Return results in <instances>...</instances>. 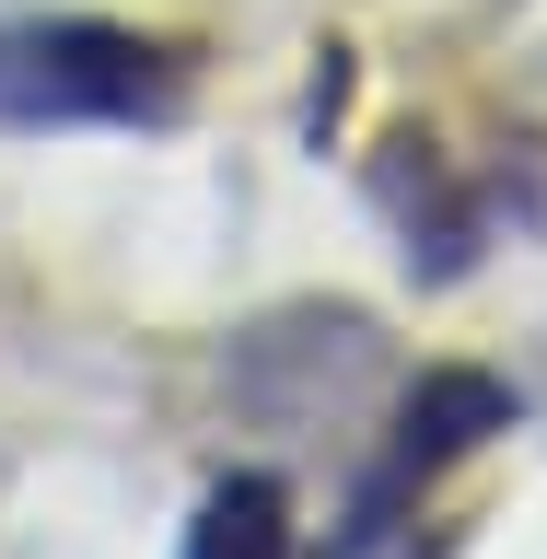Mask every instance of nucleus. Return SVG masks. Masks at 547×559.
Segmentation results:
<instances>
[{
	"mask_svg": "<svg viewBox=\"0 0 547 559\" xmlns=\"http://www.w3.org/2000/svg\"><path fill=\"white\" fill-rule=\"evenodd\" d=\"M175 559H292V489L257 478V466L210 478L199 513H187V536H175Z\"/></svg>",
	"mask_w": 547,
	"mask_h": 559,
	"instance_id": "7ed1b4c3",
	"label": "nucleus"
},
{
	"mask_svg": "<svg viewBox=\"0 0 547 559\" xmlns=\"http://www.w3.org/2000/svg\"><path fill=\"white\" fill-rule=\"evenodd\" d=\"M501 419H513V384H501V373H478V361L419 373L408 396H396V419H384V454H373V478H361V501H349L338 548H384V536L408 524V501L443 478V466H466Z\"/></svg>",
	"mask_w": 547,
	"mask_h": 559,
	"instance_id": "f03ea898",
	"label": "nucleus"
},
{
	"mask_svg": "<svg viewBox=\"0 0 547 559\" xmlns=\"http://www.w3.org/2000/svg\"><path fill=\"white\" fill-rule=\"evenodd\" d=\"M338 559H443V548H431V536H419V548H396V536H384V548H338Z\"/></svg>",
	"mask_w": 547,
	"mask_h": 559,
	"instance_id": "20e7f679",
	"label": "nucleus"
},
{
	"mask_svg": "<svg viewBox=\"0 0 547 559\" xmlns=\"http://www.w3.org/2000/svg\"><path fill=\"white\" fill-rule=\"evenodd\" d=\"M187 47L117 12H12L0 24V129H175L187 117Z\"/></svg>",
	"mask_w": 547,
	"mask_h": 559,
	"instance_id": "f257e3e1",
	"label": "nucleus"
}]
</instances>
